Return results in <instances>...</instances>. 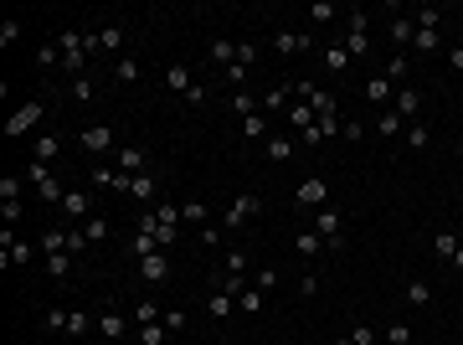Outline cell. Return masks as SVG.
<instances>
[{"label":"cell","mask_w":463,"mask_h":345,"mask_svg":"<svg viewBox=\"0 0 463 345\" xmlns=\"http://www.w3.org/2000/svg\"><path fill=\"white\" fill-rule=\"evenodd\" d=\"M299 294H304V299L319 294V273H304V278H299Z\"/></svg>","instance_id":"obj_56"},{"label":"cell","mask_w":463,"mask_h":345,"mask_svg":"<svg viewBox=\"0 0 463 345\" xmlns=\"http://www.w3.org/2000/svg\"><path fill=\"white\" fill-rule=\"evenodd\" d=\"M222 268H227V273H248V253H242V248H227Z\"/></svg>","instance_id":"obj_42"},{"label":"cell","mask_w":463,"mask_h":345,"mask_svg":"<svg viewBox=\"0 0 463 345\" xmlns=\"http://www.w3.org/2000/svg\"><path fill=\"white\" fill-rule=\"evenodd\" d=\"M41 114H47V98H26V103H21V109L6 119V139H21V134H31V129L41 124Z\"/></svg>","instance_id":"obj_1"},{"label":"cell","mask_w":463,"mask_h":345,"mask_svg":"<svg viewBox=\"0 0 463 345\" xmlns=\"http://www.w3.org/2000/svg\"><path fill=\"white\" fill-rule=\"evenodd\" d=\"M262 103H268V109H289V88H273V93L262 98Z\"/></svg>","instance_id":"obj_55"},{"label":"cell","mask_w":463,"mask_h":345,"mask_svg":"<svg viewBox=\"0 0 463 345\" xmlns=\"http://www.w3.org/2000/svg\"><path fill=\"white\" fill-rule=\"evenodd\" d=\"M134 319H139V325H160V304H149V299L134 304Z\"/></svg>","instance_id":"obj_47"},{"label":"cell","mask_w":463,"mask_h":345,"mask_svg":"<svg viewBox=\"0 0 463 345\" xmlns=\"http://www.w3.org/2000/svg\"><path fill=\"white\" fill-rule=\"evenodd\" d=\"M335 345H356V340H350V335H340V340H335Z\"/></svg>","instance_id":"obj_61"},{"label":"cell","mask_w":463,"mask_h":345,"mask_svg":"<svg viewBox=\"0 0 463 345\" xmlns=\"http://www.w3.org/2000/svg\"><path fill=\"white\" fill-rule=\"evenodd\" d=\"M206 309H211V319H227V314L237 309V299H232V294H222V289H211V304H206Z\"/></svg>","instance_id":"obj_30"},{"label":"cell","mask_w":463,"mask_h":345,"mask_svg":"<svg viewBox=\"0 0 463 345\" xmlns=\"http://www.w3.org/2000/svg\"><path fill=\"white\" fill-rule=\"evenodd\" d=\"M391 114L417 119V88H396V98H391Z\"/></svg>","instance_id":"obj_20"},{"label":"cell","mask_w":463,"mask_h":345,"mask_svg":"<svg viewBox=\"0 0 463 345\" xmlns=\"http://www.w3.org/2000/svg\"><path fill=\"white\" fill-rule=\"evenodd\" d=\"M165 325H139V345H165Z\"/></svg>","instance_id":"obj_45"},{"label":"cell","mask_w":463,"mask_h":345,"mask_svg":"<svg viewBox=\"0 0 463 345\" xmlns=\"http://www.w3.org/2000/svg\"><path fill=\"white\" fill-rule=\"evenodd\" d=\"M427 139H432V134H427V124H412L407 134H402V144H412V149H422Z\"/></svg>","instance_id":"obj_46"},{"label":"cell","mask_w":463,"mask_h":345,"mask_svg":"<svg viewBox=\"0 0 463 345\" xmlns=\"http://www.w3.org/2000/svg\"><path fill=\"white\" fill-rule=\"evenodd\" d=\"M386 345H412V330H407V325H391V330H386Z\"/></svg>","instance_id":"obj_50"},{"label":"cell","mask_w":463,"mask_h":345,"mask_svg":"<svg viewBox=\"0 0 463 345\" xmlns=\"http://www.w3.org/2000/svg\"><path fill=\"white\" fill-rule=\"evenodd\" d=\"M124 330H129L124 309H103V314H98V335H103V340H124Z\"/></svg>","instance_id":"obj_14"},{"label":"cell","mask_w":463,"mask_h":345,"mask_svg":"<svg viewBox=\"0 0 463 345\" xmlns=\"http://www.w3.org/2000/svg\"><path fill=\"white\" fill-rule=\"evenodd\" d=\"M324 248H329V243H324V237H319L314 227H304V232H299V258H309V263H314V258H319Z\"/></svg>","instance_id":"obj_17"},{"label":"cell","mask_w":463,"mask_h":345,"mask_svg":"<svg viewBox=\"0 0 463 345\" xmlns=\"http://www.w3.org/2000/svg\"><path fill=\"white\" fill-rule=\"evenodd\" d=\"M432 253L453 263V253H458V232H437V237H432Z\"/></svg>","instance_id":"obj_32"},{"label":"cell","mask_w":463,"mask_h":345,"mask_svg":"<svg viewBox=\"0 0 463 345\" xmlns=\"http://www.w3.org/2000/svg\"><path fill=\"white\" fill-rule=\"evenodd\" d=\"M314 232L324 237L329 248H345V227H340V211H335V206H319V211H314Z\"/></svg>","instance_id":"obj_2"},{"label":"cell","mask_w":463,"mask_h":345,"mask_svg":"<svg viewBox=\"0 0 463 345\" xmlns=\"http://www.w3.org/2000/svg\"><path fill=\"white\" fill-rule=\"evenodd\" d=\"M257 211H262V196H237V201L227 206V222H222V227H232V232H237V227H248V222L257 217Z\"/></svg>","instance_id":"obj_5"},{"label":"cell","mask_w":463,"mask_h":345,"mask_svg":"<svg viewBox=\"0 0 463 345\" xmlns=\"http://www.w3.org/2000/svg\"><path fill=\"white\" fill-rule=\"evenodd\" d=\"M139 278H144V284H165V278H170V258H165V253L139 258Z\"/></svg>","instance_id":"obj_9"},{"label":"cell","mask_w":463,"mask_h":345,"mask_svg":"<svg viewBox=\"0 0 463 345\" xmlns=\"http://www.w3.org/2000/svg\"><path fill=\"white\" fill-rule=\"evenodd\" d=\"M366 98H371V103H376V109L386 114V103L396 98V88H391V78H386V73H376V78H366Z\"/></svg>","instance_id":"obj_12"},{"label":"cell","mask_w":463,"mask_h":345,"mask_svg":"<svg viewBox=\"0 0 463 345\" xmlns=\"http://www.w3.org/2000/svg\"><path fill=\"white\" fill-rule=\"evenodd\" d=\"M87 330H93V319H87L83 309H73V314H68V335L78 340V335H87Z\"/></svg>","instance_id":"obj_44"},{"label":"cell","mask_w":463,"mask_h":345,"mask_svg":"<svg viewBox=\"0 0 463 345\" xmlns=\"http://www.w3.org/2000/svg\"><path fill=\"white\" fill-rule=\"evenodd\" d=\"M412 47H417V57H432V52H443V36H437V31H417Z\"/></svg>","instance_id":"obj_22"},{"label":"cell","mask_w":463,"mask_h":345,"mask_svg":"<svg viewBox=\"0 0 463 345\" xmlns=\"http://www.w3.org/2000/svg\"><path fill=\"white\" fill-rule=\"evenodd\" d=\"M83 237H87V243H103V237H108V222H103V217H87V222H83Z\"/></svg>","instance_id":"obj_43"},{"label":"cell","mask_w":463,"mask_h":345,"mask_svg":"<svg viewBox=\"0 0 463 345\" xmlns=\"http://www.w3.org/2000/svg\"><path fill=\"white\" fill-rule=\"evenodd\" d=\"M412 36H417V21H412V16H396V21H391V41H396V47H407Z\"/></svg>","instance_id":"obj_24"},{"label":"cell","mask_w":463,"mask_h":345,"mask_svg":"<svg viewBox=\"0 0 463 345\" xmlns=\"http://www.w3.org/2000/svg\"><path fill=\"white\" fill-rule=\"evenodd\" d=\"M329 201V181H319V176H309L304 186H299V211H319Z\"/></svg>","instance_id":"obj_6"},{"label":"cell","mask_w":463,"mask_h":345,"mask_svg":"<svg viewBox=\"0 0 463 345\" xmlns=\"http://www.w3.org/2000/svg\"><path fill=\"white\" fill-rule=\"evenodd\" d=\"M57 211H62L68 222H87V211H93V201H87V191H68Z\"/></svg>","instance_id":"obj_11"},{"label":"cell","mask_w":463,"mask_h":345,"mask_svg":"<svg viewBox=\"0 0 463 345\" xmlns=\"http://www.w3.org/2000/svg\"><path fill=\"white\" fill-rule=\"evenodd\" d=\"M160 325H165L170 335H181V330L191 325V314H186V309H165V314H160Z\"/></svg>","instance_id":"obj_36"},{"label":"cell","mask_w":463,"mask_h":345,"mask_svg":"<svg viewBox=\"0 0 463 345\" xmlns=\"http://www.w3.org/2000/svg\"><path fill=\"white\" fill-rule=\"evenodd\" d=\"M21 217H26V211H21V201H0V222H11V227H16Z\"/></svg>","instance_id":"obj_48"},{"label":"cell","mask_w":463,"mask_h":345,"mask_svg":"<svg viewBox=\"0 0 463 345\" xmlns=\"http://www.w3.org/2000/svg\"><path fill=\"white\" fill-rule=\"evenodd\" d=\"M412 21H417V31H437V26H443V11H437V6H422Z\"/></svg>","instance_id":"obj_31"},{"label":"cell","mask_w":463,"mask_h":345,"mask_svg":"<svg viewBox=\"0 0 463 345\" xmlns=\"http://www.w3.org/2000/svg\"><path fill=\"white\" fill-rule=\"evenodd\" d=\"M237 62H242V68H252V62H257V47H252V41H237Z\"/></svg>","instance_id":"obj_51"},{"label":"cell","mask_w":463,"mask_h":345,"mask_svg":"<svg viewBox=\"0 0 463 345\" xmlns=\"http://www.w3.org/2000/svg\"><path fill=\"white\" fill-rule=\"evenodd\" d=\"M319 62H324V73H345L356 57H350V52L340 47V41H335V47H324V57H319Z\"/></svg>","instance_id":"obj_18"},{"label":"cell","mask_w":463,"mask_h":345,"mask_svg":"<svg viewBox=\"0 0 463 345\" xmlns=\"http://www.w3.org/2000/svg\"><path fill=\"white\" fill-rule=\"evenodd\" d=\"M407 73H412V57H407V52H396V57L386 62V78H391V88H396V83H407Z\"/></svg>","instance_id":"obj_27"},{"label":"cell","mask_w":463,"mask_h":345,"mask_svg":"<svg viewBox=\"0 0 463 345\" xmlns=\"http://www.w3.org/2000/svg\"><path fill=\"white\" fill-rule=\"evenodd\" d=\"M262 155H268L273 165H283V160H294V139H278V134H268V139H262Z\"/></svg>","instance_id":"obj_16"},{"label":"cell","mask_w":463,"mask_h":345,"mask_svg":"<svg viewBox=\"0 0 463 345\" xmlns=\"http://www.w3.org/2000/svg\"><path fill=\"white\" fill-rule=\"evenodd\" d=\"M68 314L73 309H52L47 319H41V330H47V335H68Z\"/></svg>","instance_id":"obj_35"},{"label":"cell","mask_w":463,"mask_h":345,"mask_svg":"<svg viewBox=\"0 0 463 345\" xmlns=\"http://www.w3.org/2000/svg\"><path fill=\"white\" fill-rule=\"evenodd\" d=\"M16 36H21V21H6L0 26V47H16Z\"/></svg>","instance_id":"obj_52"},{"label":"cell","mask_w":463,"mask_h":345,"mask_svg":"<svg viewBox=\"0 0 463 345\" xmlns=\"http://www.w3.org/2000/svg\"><path fill=\"white\" fill-rule=\"evenodd\" d=\"M129 196L144 201V206H154V201H160V181H154L149 170H144V176H129Z\"/></svg>","instance_id":"obj_10"},{"label":"cell","mask_w":463,"mask_h":345,"mask_svg":"<svg viewBox=\"0 0 463 345\" xmlns=\"http://www.w3.org/2000/svg\"><path fill=\"white\" fill-rule=\"evenodd\" d=\"M242 134H248V139H268V119H262V114L242 119Z\"/></svg>","instance_id":"obj_39"},{"label":"cell","mask_w":463,"mask_h":345,"mask_svg":"<svg viewBox=\"0 0 463 345\" xmlns=\"http://www.w3.org/2000/svg\"><path fill=\"white\" fill-rule=\"evenodd\" d=\"M211 62H222V68H232V62H237V41L216 36V41H211Z\"/></svg>","instance_id":"obj_26"},{"label":"cell","mask_w":463,"mask_h":345,"mask_svg":"<svg viewBox=\"0 0 463 345\" xmlns=\"http://www.w3.org/2000/svg\"><path fill=\"white\" fill-rule=\"evenodd\" d=\"M335 16H340V11L329 6V0H319V6H309V21H314V26H329Z\"/></svg>","instance_id":"obj_40"},{"label":"cell","mask_w":463,"mask_h":345,"mask_svg":"<svg viewBox=\"0 0 463 345\" xmlns=\"http://www.w3.org/2000/svg\"><path fill=\"white\" fill-rule=\"evenodd\" d=\"M350 340H356V345H376V330H371V325H356V330H350Z\"/></svg>","instance_id":"obj_54"},{"label":"cell","mask_w":463,"mask_h":345,"mask_svg":"<svg viewBox=\"0 0 463 345\" xmlns=\"http://www.w3.org/2000/svg\"><path fill=\"white\" fill-rule=\"evenodd\" d=\"M299 144H309V149H314V144H324V134H319V124H314V129H304V134H299Z\"/></svg>","instance_id":"obj_58"},{"label":"cell","mask_w":463,"mask_h":345,"mask_svg":"<svg viewBox=\"0 0 463 345\" xmlns=\"http://www.w3.org/2000/svg\"><path fill=\"white\" fill-rule=\"evenodd\" d=\"M0 201H21V181H16V176L0 181Z\"/></svg>","instance_id":"obj_49"},{"label":"cell","mask_w":463,"mask_h":345,"mask_svg":"<svg viewBox=\"0 0 463 345\" xmlns=\"http://www.w3.org/2000/svg\"><path fill=\"white\" fill-rule=\"evenodd\" d=\"M78 144L87 149V155H108V149H114V129H108V124H87L78 134Z\"/></svg>","instance_id":"obj_4"},{"label":"cell","mask_w":463,"mask_h":345,"mask_svg":"<svg viewBox=\"0 0 463 345\" xmlns=\"http://www.w3.org/2000/svg\"><path fill=\"white\" fill-rule=\"evenodd\" d=\"M206 217H211L206 201H186V206H181V222H206Z\"/></svg>","instance_id":"obj_41"},{"label":"cell","mask_w":463,"mask_h":345,"mask_svg":"<svg viewBox=\"0 0 463 345\" xmlns=\"http://www.w3.org/2000/svg\"><path fill=\"white\" fill-rule=\"evenodd\" d=\"M381 134H386V139H396V134H407V119L386 109V114H381Z\"/></svg>","instance_id":"obj_38"},{"label":"cell","mask_w":463,"mask_h":345,"mask_svg":"<svg viewBox=\"0 0 463 345\" xmlns=\"http://www.w3.org/2000/svg\"><path fill=\"white\" fill-rule=\"evenodd\" d=\"M309 47H314V36H309V31H278V36H273V52H278V57H299V52H309Z\"/></svg>","instance_id":"obj_8"},{"label":"cell","mask_w":463,"mask_h":345,"mask_svg":"<svg viewBox=\"0 0 463 345\" xmlns=\"http://www.w3.org/2000/svg\"><path fill=\"white\" fill-rule=\"evenodd\" d=\"M242 78H248V68H242V62H232V68H227V83H232V93L242 88Z\"/></svg>","instance_id":"obj_57"},{"label":"cell","mask_w":463,"mask_h":345,"mask_svg":"<svg viewBox=\"0 0 463 345\" xmlns=\"http://www.w3.org/2000/svg\"><path fill=\"white\" fill-rule=\"evenodd\" d=\"M73 248V227H47L41 232V253H68Z\"/></svg>","instance_id":"obj_15"},{"label":"cell","mask_w":463,"mask_h":345,"mask_svg":"<svg viewBox=\"0 0 463 345\" xmlns=\"http://www.w3.org/2000/svg\"><path fill=\"white\" fill-rule=\"evenodd\" d=\"M458 232H463V217H458Z\"/></svg>","instance_id":"obj_62"},{"label":"cell","mask_w":463,"mask_h":345,"mask_svg":"<svg viewBox=\"0 0 463 345\" xmlns=\"http://www.w3.org/2000/svg\"><path fill=\"white\" fill-rule=\"evenodd\" d=\"M289 124H294L299 134H304V129H314L319 119H314V109H309V103H289Z\"/></svg>","instance_id":"obj_21"},{"label":"cell","mask_w":463,"mask_h":345,"mask_svg":"<svg viewBox=\"0 0 463 345\" xmlns=\"http://www.w3.org/2000/svg\"><path fill=\"white\" fill-rule=\"evenodd\" d=\"M87 41V57H98V52H119L124 47V26H103V31H83Z\"/></svg>","instance_id":"obj_3"},{"label":"cell","mask_w":463,"mask_h":345,"mask_svg":"<svg viewBox=\"0 0 463 345\" xmlns=\"http://www.w3.org/2000/svg\"><path fill=\"white\" fill-rule=\"evenodd\" d=\"M165 88L175 93V98H191V88H196V78H191V68H186V62H170V68H165Z\"/></svg>","instance_id":"obj_7"},{"label":"cell","mask_w":463,"mask_h":345,"mask_svg":"<svg viewBox=\"0 0 463 345\" xmlns=\"http://www.w3.org/2000/svg\"><path fill=\"white\" fill-rule=\"evenodd\" d=\"M47 273H52L57 284H62V278L73 273V253H47Z\"/></svg>","instance_id":"obj_29"},{"label":"cell","mask_w":463,"mask_h":345,"mask_svg":"<svg viewBox=\"0 0 463 345\" xmlns=\"http://www.w3.org/2000/svg\"><path fill=\"white\" fill-rule=\"evenodd\" d=\"M448 68H453V73H463V41H458V47L448 52Z\"/></svg>","instance_id":"obj_59"},{"label":"cell","mask_w":463,"mask_h":345,"mask_svg":"<svg viewBox=\"0 0 463 345\" xmlns=\"http://www.w3.org/2000/svg\"><path fill=\"white\" fill-rule=\"evenodd\" d=\"M119 170H124V176H144V170H149V155H144L139 144H124V149H119Z\"/></svg>","instance_id":"obj_13"},{"label":"cell","mask_w":463,"mask_h":345,"mask_svg":"<svg viewBox=\"0 0 463 345\" xmlns=\"http://www.w3.org/2000/svg\"><path fill=\"white\" fill-rule=\"evenodd\" d=\"M309 109H314V119H324V114H340V98H335V93H324V88H319L314 98H309Z\"/></svg>","instance_id":"obj_25"},{"label":"cell","mask_w":463,"mask_h":345,"mask_svg":"<svg viewBox=\"0 0 463 345\" xmlns=\"http://www.w3.org/2000/svg\"><path fill=\"white\" fill-rule=\"evenodd\" d=\"M139 73H144V68H139L134 57H119V62H114V78H119V83H139Z\"/></svg>","instance_id":"obj_33"},{"label":"cell","mask_w":463,"mask_h":345,"mask_svg":"<svg viewBox=\"0 0 463 345\" xmlns=\"http://www.w3.org/2000/svg\"><path fill=\"white\" fill-rule=\"evenodd\" d=\"M57 155H62V139H57V134H41L36 149H31V160H41V165H52Z\"/></svg>","instance_id":"obj_19"},{"label":"cell","mask_w":463,"mask_h":345,"mask_svg":"<svg viewBox=\"0 0 463 345\" xmlns=\"http://www.w3.org/2000/svg\"><path fill=\"white\" fill-rule=\"evenodd\" d=\"M252 289H262V294H273V289H278V273H273V268H262V273H257V284H252Z\"/></svg>","instance_id":"obj_53"},{"label":"cell","mask_w":463,"mask_h":345,"mask_svg":"<svg viewBox=\"0 0 463 345\" xmlns=\"http://www.w3.org/2000/svg\"><path fill=\"white\" fill-rule=\"evenodd\" d=\"M227 103H232V114H242V119H252V114H257V98H252L248 88H237Z\"/></svg>","instance_id":"obj_28"},{"label":"cell","mask_w":463,"mask_h":345,"mask_svg":"<svg viewBox=\"0 0 463 345\" xmlns=\"http://www.w3.org/2000/svg\"><path fill=\"white\" fill-rule=\"evenodd\" d=\"M407 304H432V284H427V278H407Z\"/></svg>","instance_id":"obj_23"},{"label":"cell","mask_w":463,"mask_h":345,"mask_svg":"<svg viewBox=\"0 0 463 345\" xmlns=\"http://www.w3.org/2000/svg\"><path fill=\"white\" fill-rule=\"evenodd\" d=\"M237 309H242V314H257V309H262V289H252V284H248V289L237 294Z\"/></svg>","instance_id":"obj_34"},{"label":"cell","mask_w":463,"mask_h":345,"mask_svg":"<svg viewBox=\"0 0 463 345\" xmlns=\"http://www.w3.org/2000/svg\"><path fill=\"white\" fill-rule=\"evenodd\" d=\"M68 93H73L78 103H87V98H93V73H83V78H73V83H68Z\"/></svg>","instance_id":"obj_37"},{"label":"cell","mask_w":463,"mask_h":345,"mask_svg":"<svg viewBox=\"0 0 463 345\" xmlns=\"http://www.w3.org/2000/svg\"><path fill=\"white\" fill-rule=\"evenodd\" d=\"M453 268H463V243H458V253H453Z\"/></svg>","instance_id":"obj_60"}]
</instances>
